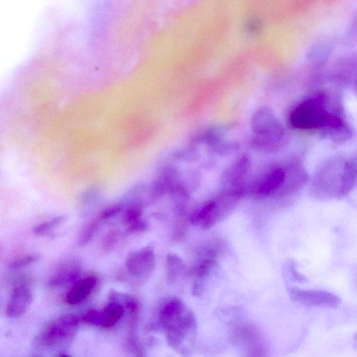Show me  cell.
<instances>
[{
    "instance_id": "6da1fadb",
    "label": "cell",
    "mask_w": 357,
    "mask_h": 357,
    "mask_svg": "<svg viewBox=\"0 0 357 357\" xmlns=\"http://www.w3.org/2000/svg\"><path fill=\"white\" fill-rule=\"evenodd\" d=\"M357 185V169L341 155L319 163L313 175L310 193L316 199L328 200L347 196Z\"/></svg>"
},
{
    "instance_id": "7a4b0ae2",
    "label": "cell",
    "mask_w": 357,
    "mask_h": 357,
    "mask_svg": "<svg viewBox=\"0 0 357 357\" xmlns=\"http://www.w3.org/2000/svg\"><path fill=\"white\" fill-rule=\"evenodd\" d=\"M159 323L169 346L181 355L187 354L197 328L193 312L180 299L172 298L161 306Z\"/></svg>"
},
{
    "instance_id": "3957f363",
    "label": "cell",
    "mask_w": 357,
    "mask_h": 357,
    "mask_svg": "<svg viewBox=\"0 0 357 357\" xmlns=\"http://www.w3.org/2000/svg\"><path fill=\"white\" fill-rule=\"evenodd\" d=\"M250 126L253 135L252 144L255 149L269 153L284 145L286 139L284 128L270 108H258L251 117Z\"/></svg>"
},
{
    "instance_id": "277c9868",
    "label": "cell",
    "mask_w": 357,
    "mask_h": 357,
    "mask_svg": "<svg viewBox=\"0 0 357 357\" xmlns=\"http://www.w3.org/2000/svg\"><path fill=\"white\" fill-rule=\"evenodd\" d=\"M328 98L324 93L317 92L302 100L291 110L289 120L291 126L298 130L321 129L330 117Z\"/></svg>"
},
{
    "instance_id": "5b68a950",
    "label": "cell",
    "mask_w": 357,
    "mask_h": 357,
    "mask_svg": "<svg viewBox=\"0 0 357 357\" xmlns=\"http://www.w3.org/2000/svg\"><path fill=\"white\" fill-rule=\"evenodd\" d=\"M232 339L243 351L244 357H266L267 350L257 329L248 323L238 324L233 328Z\"/></svg>"
},
{
    "instance_id": "8992f818",
    "label": "cell",
    "mask_w": 357,
    "mask_h": 357,
    "mask_svg": "<svg viewBox=\"0 0 357 357\" xmlns=\"http://www.w3.org/2000/svg\"><path fill=\"white\" fill-rule=\"evenodd\" d=\"M125 266L128 274L139 281L144 282L152 275L155 266L153 247L144 246L128 254Z\"/></svg>"
},
{
    "instance_id": "52a82bcc",
    "label": "cell",
    "mask_w": 357,
    "mask_h": 357,
    "mask_svg": "<svg viewBox=\"0 0 357 357\" xmlns=\"http://www.w3.org/2000/svg\"><path fill=\"white\" fill-rule=\"evenodd\" d=\"M287 291L290 298L306 306L335 307L341 299L335 294L323 290L303 289L289 287Z\"/></svg>"
},
{
    "instance_id": "ba28073f",
    "label": "cell",
    "mask_w": 357,
    "mask_h": 357,
    "mask_svg": "<svg viewBox=\"0 0 357 357\" xmlns=\"http://www.w3.org/2000/svg\"><path fill=\"white\" fill-rule=\"evenodd\" d=\"M79 319L73 314H66L51 323L40 334L38 340L41 344L50 345L60 342L75 330Z\"/></svg>"
},
{
    "instance_id": "9c48e42d",
    "label": "cell",
    "mask_w": 357,
    "mask_h": 357,
    "mask_svg": "<svg viewBox=\"0 0 357 357\" xmlns=\"http://www.w3.org/2000/svg\"><path fill=\"white\" fill-rule=\"evenodd\" d=\"M323 137L330 139L335 144H342L353 136V131L345 121L340 108L334 107L326 124L321 130Z\"/></svg>"
},
{
    "instance_id": "30bf717a",
    "label": "cell",
    "mask_w": 357,
    "mask_h": 357,
    "mask_svg": "<svg viewBox=\"0 0 357 357\" xmlns=\"http://www.w3.org/2000/svg\"><path fill=\"white\" fill-rule=\"evenodd\" d=\"M284 168V181L277 192L281 197L296 193L303 188L310 180L307 170L299 162H293Z\"/></svg>"
},
{
    "instance_id": "8fae6325",
    "label": "cell",
    "mask_w": 357,
    "mask_h": 357,
    "mask_svg": "<svg viewBox=\"0 0 357 357\" xmlns=\"http://www.w3.org/2000/svg\"><path fill=\"white\" fill-rule=\"evenodd\" d=\"M285 178V168L275 166L271 168L253 188V193L261 198L275 195Z\"/></svg>"
},
{
    "instance_id": "7c38bea8",
    "label": "cell",
    "mask_w": 357,
    "mask_h": 357,
    "mask_svg": "<svg viewBox=\"0 0 357 357\" xmlns=\"http://www.w3.org/2000/svg\"><path fill=\"white\" fill-rule=\"evenodd\" d=\"M32 293L30 289L24 285L16 287L10 297L6 314L10 318L22 316L29 308L32 301Z\"/></svg>"
},
{
    "instance_id": "4fadbf2b",
    "label": "cell",
    "mask_w": 357,
    "mask_h": 357,
    "mask_svg": "<svg viewBox=\"0 0 357 357\" xmlns=\"http://www.w3.org/2000/svg\"><path fill=\"white\" fill-rule=\"evenodd\" d=\"M96 283V278L91 276L79 280L67 293L66 301L70 305L79 303L91 292Z\"/></svg>"
},
{
    "instance_id": "5bb4252c",
    "label": "cell",
    "mask_w": 357,
    "mask_h": 357,
    "mask_svg": "<svg viewBox=\"0 0 357 357\" xmlns=\"http://www.w3.org/2000/svg\"><path fill=\"white\" fill-rule=\"evenodd\" d=\"M250 162L247 157L242 156L238 158L225 172L224 176L227 182L231 186L236 187L241 185V181L248 173Z\"/></svg>"
},
{
    "instance_id": "9a60e30c",
    "label": "cell",
    "mask_w": 357,
    "mask_h": 357,
    "mask_svg": "<svg viewBox=\"0 0 357 357\" xmlns=\"http://www.w3.org/2000/svg\"><path fill=\"white\" fill-rule=\"evenodd\" d=\"M187 267L183 259L175 253H169L165 260V275L169 282H174L184 276Z\"/></svg>"
},
{
    "instance_id": "2e32d148",
    "label": "cell",
    "mask_w": 357,
    "mask_h": 357,
    "mask_svg": "<svg viewBox=\"0 0 357 357\" xmlns=\"http://www.w3.org/2000/svg\"><path fill=\"white\" fill-rule=\"evenodd\" d=\"M123 307L116 302L111 303L102 311L99 312L98 325L104 328L114 326L123 316Z\"/></svg>"
},
{
    "instance_id": "e0dca14e",
    "label": "cell",
    "mask_w": 357,
    "mask_h": 357,
    "mask_svg": "<svg viewBox=\"0 0 357 357\" xmlns=\"http://www.w3.org/2000/svg\"><path fill=\"white\" fill-rule=\"evenodd\" d=\"M336 71H334L338 79L344 81L352 75L357 68V54H346L337 63Z\"/></svg>"
},
{
    "instance_id": "ac0fdd59",
    "label": "cell",
    "mask_w": 357,
    "mask_h": 357,
    "mask_svg": "<svg viewBox=\"0 0 357 357\" xmlns=\"http://www.w3.org/2000/svg\"><path fill=\"white\" fill-rule=\"evenodd\" d=\"M78 264H66L54 275L50 281L51 285H60L75 279L79 273Z\"/></svg>"
},
{
    "instance_id": "d6986e66",
    "label": "cell",
    "mask_w": 357,
    "mask_h": 357,
    "mask_svg": "<svg viewBox=\"0 0 357 357\" xmlns=\"http://www.w3.org/2000/svg\"><path fill=\"white\" fill-rule=\"evenodd\" d=\"M143 206L140 202H132L125 209L122 220L127 226L142 218Z\"/></svg>"
},
{
    "instance_id": "ffe728a7",
    "label": "cell",
    "mask_w": 357,
    "mask_h": 357,
    "mask_svg": "<svg viewBox=\"0 0 357 357\" xmlns=\"http://www.w3.org/2000/svg\"><path fill=\"white\" fill-rule=\"evenodd\" d=\"M66 220V215H59L52 219L38 224L33 229V233L37 236H44L54 228L62 224Z\"/></svg>"
},
{
    "instance_id": "44dd1931",
    "label": "cell",
    "mask_w": 357,
    "mask_h": 357,
    "mask_svg": "<svg viewBox=\"0 0 357 357\" xmlns=\"http://www.w3.org/2000/svg\"><path fill=\"white\" fill-rule=\"evenodd\" d=\"M100 220L99 218L92 220L84 226L79 235L77 241L79 246L84 247L91 241L99 227Z\"/></svg>"
},
{
    "instance_id": "7402d4cb",
    "label": "cell",
    "mask_w": 357,
    "mask_h": 357,
    "mask_svg": "<svg viewBox=\"0 0 357 357\" xmlns=\"http://www.w3.org/2000/svg\"><path fill=\"white\" fill-rule=\"evenodd\" d=\"M283 273L284 277L295 282L305 283L307 279L301 274L296 268V264L294 260L289 259L286 261L283 266Z\"/></svg>"
},
{
    "instance_id": "603a6c76",
    "label": "cell",
    "mask_w": 357,
    "mask_h": 357,
    "mask_svg": "<svg viewBox=\"0 0 357 357\" xmlns=\"http://www.w3.org/2000/svg\"><path fill=\"white\" fill-rule=\"evenodd\" d=\"M41 256L38 254L27 255L22 257H20L13 261H12L8 267L10 269H19L30 264L36 263L40 260Z\"/></svg>"
},
{
    "instance_id": "cb8c5ba5",
    "label": "cell",
    "mask_w": 357,
    "mask_h": 357,
    "mask_svg": "<svg viewBox=\"0 0 357 357\" xmlns=\"http://www.w3.org/2000/svg\"><path fill=\"white\" fill-rule=\"evenodd\" d=\"M346 40L351 44L357 42V12L354 15L347 29Z\"/></svg>"
},
{
    "instance_id": "d4e9b609",
    "label": "cell",
    "mask_w": 357,
    "mask_h": 357,
    "mask_svg": "<svg viewBox=\"0 0 357 357\" xmlns=\"http://www.w3.org/2000/svg\"><path fill=\"white\" fill-rule=\"evenodd\" d=\"M122 210L120 205H112L104 208L99 214V219L102 220H108L119 214Z\"/></svg>"
},
{
    "instance_id": "484cf974",
    "label": "cell",
    "mask_w": 357,
    "mask_h": 357,
    "mask_svg": "<svg viewBox=\"0 0 357 357\" xmlns=\"http://www.w3.org/2000/svg\"><path fill=\"white\" fill-rule=\"evenodd\" d=\"M148 222L146 220L141 218L140 220L132 223L128 226L127 231L130 234H139L147 230Z\"/></svg>"
},
{
    "instance_id": "4316f807",
    "label": "cell",
    "mask_w": 357,
    "mask_h": 357,
    "mask_svg": "<svg viewBox=\"0 0 357 357\" xmlns=\"http://www.w3.org/2000/svg\"><path fill=\"white\" fill-rule=\"evenodd\" d=\"M118 231L112 230L104 238L103 241V248L106 250H109L116 245L118 240Z\"/></svg>"
},
{
    "instance_id": "83f0119b",
    "label": "cell",
    "mask_w": 357,
    "mask_h": 357,
    "mask_svg": "<svg viewBox=\"0 0 357 357\" xmlns=\"http://www.w3.org/2000/svg\"><path fill=\"white\" fill-rule=\"evenodd\" d=\"M351 160L354 162L355 165L357 167V151L355 152V153L353 155L351 158H350Z\"/></svg>"
},
{
    "instance_id": "f1b7e54d",
    "label": "cell",
    "mask_w": 357,
    "mask_h": 357,
    "mask_svg": "<svg viewBox=\"0 0 357 357\" xmlns=\"http://www.w3.org/2000/svg\"><path fill=\"white\" fill-rule=\"evenodd\" d=\"M354 346L357 349V333L354 336Z\"/></svg>"
},
{
    "instance_id": "f546056e",
    "label": "cell",
    "mask_w": 357,
    "mask_h": 357,
    "mask_svg": "<svg viewBox=\"0 0 357 357\" xmlns=\"http://www.w3.org/2000/svg\"><path fill=\"white\" fill-rule=\"evenodd\" d=\"M356 94H357V81L356 82Z\"/></svg>"
},
{
    "instance_id": "4dcf8cb0",
    "label": "cell",
    "mask_w": 357,
    "mask_h": 357,
    "mask_svg": "<svg viewBox=\"0 0 357 357\" xmlns=\"http://www.w3.org/2000/svg\"><path fill=\"white\" fill-rule=\"evenodd\" d=\"M61 357H69V356H67V355H63V356H61Z\"/></svg>"
}]
</instances>
